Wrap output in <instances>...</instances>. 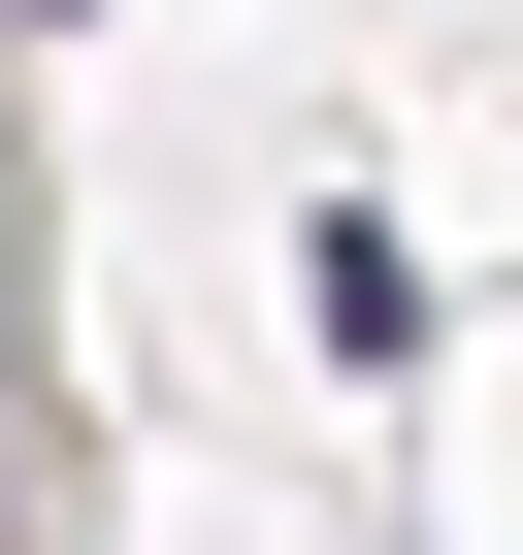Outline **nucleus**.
I'll return each mask as SVG.
<instances>
[{"mask_svg":"<svg viewBox=\"0 0 523 555\" xmlns=\"http://www.w3.org/2000/svg\"><path fill=\"white\" fill-rule=\"evenodd\" d=\"M0 360H34V196H0Z\"/></svg>","mask_w":523,"mask_h":555,"instance_id":"nucleus-1","label":"nucleus"}]
</instances>
